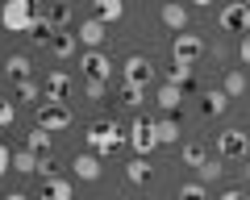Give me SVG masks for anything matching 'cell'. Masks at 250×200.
<instances>
[{
    "mask_svg": "<svg viewBox=\"0 0 250 200\" xmlns=\"http://www.w3.org/2000/svg\"><path fill=\"white\" fill-rule=\"evenodd\" d=\"M34 9H29L25 0H9V4H4V9H0V25L9 29V34H29V29H34Z\"/></svg>",
    "mask_w": 250,
    "mask_h": 200,
    "instance_id": "7a4b0ae2",
    "label": "cell"
},
{
    "mask_svg": "<svg viewBox=\"0 0 250 200\" xmlns=\"http://www.w3.org/2000/svg\"><path fill=\"white\" fill-rule=\"evenodd\" d=\"M217 150H221V159H250V138L229 125L217 134Z\"/></svg>",
    "mask_w": 250,
    "mask_h": 200,
    "instance_id": "8992f818",
    "label": "cell"
},
{
    "mask_svg": "<svg viewBox=\"0 0 250 200\" xmlns=\"http://www.w3.org/2000/svg\"><path fill=\"white\" fill-rule=\"evenodd\" d=\"M154 104H159L167 117H171V113H179V104H184V88H171V83H163L159 96H154Z\"/></svg>",
    "mask_w": 250,
    "mask_h": 200,
    "instance_id": "9a60e30c",
    "label": "cell"
},
{
    "mask_svg": "<svg viewBox=\"0 0 250 200\" xmlns=\"http://www.w3.org/2000/svg\"><path fill=\"white\" fill-rule=\"evenodd\" d=\"M83 92H88V100H104L108 83H100V80H83Z\"/></svg>",
    "mask_w": 250,
    "mask_h": 200,
    "instance_id": "836d02e7",
    "label": "cell"
},
{
    "mask_svg": "<svg viewBox=\"0 0 250 200\" xmlns=\"http://www.w3.org/2000/svg\"><path fill=\"white\" fill-rule=\"evenodd\" d=\"M29 71H34V63H29V55H9L4 59V75H9L13 83H25Z\"/></svg>",
    "mask_w": 250,
    "mask_h": 200,
    "instance_id": "5bb4252c",
    "label": "cell"
},
{
    "mask_svg": "<svg viewBox=\"0 0 250 200\" xmlns=\"http://www.w3.org/2000/svg\"><path fill=\"white\" fill-rule=\"evenodd\" d=\"M184 163H188V167H196V171H200V167L208 163V150H205L200 142H188V146H184Z\"/></svg>",
    "mask_w": 250,
    "mask_h": 200,
    "instance_id": "d4e9b609",
    "label": "cell"
},
{
    "mask_svg": "<svg viewBox=\"0 0 250 200\" xmlns=\"http://www.w3.org/2000/svg\"><path fill=\"white\" fill-rule=\"evenodd\" d=\"M46 17H50V25L59 29V34H62V25H71V9H67V4H50Z\"/></svg>",
    "mask_w": 250,
    "mask_h": 200,
    "instance_id": "f1b7e54d",
    "label": "cell"
},
{
    "mask_svg": "<svg viewBox=\"0 0 250 200\" xmlns=\"http://www.w3.org/2000/svg\"><path fill=\"white\" fill-rule=\"evenodd\" d=\"M167 83H171V88H184V83H192V67L171 63V67H167Z\"/></svg>",
    "mask_w": 250,
    "mask_h": 200,
    "instance_id": "484cf974",
    "label": "cell"
},
{
    "mask_svg": "<svg viewBox=\"0 0 250 200\" xmlns=\"http://www.w3.org/2000/svg\"><path fill=\"white\" fill-rule=\"evenodd\" d=\"M121 142H125V134H121V125H117V121H96V125L88 129L92 155H113Z\"/></svg>",
    "mask_w": 250,
    "mask_h": 200,
    "instance_id": "6da1fadb",
    "label": "cell"
},
{
    "mask_svg": "<svg viewBox=\"0 0 250 200\" xmlns=\"http://www.w3.org/2000/svg\"><path fill=\"white\" fill-rule=\"evenodd\" d=\"M13 100H21V104H46V92H42V83L25 80V83L13 88Z\"/></svg>",
    "mask_w": 250,
    "mask_h": 200,
    "instance_id": "2e32d148",
    "label": "cell"
},
{
    "mask_svg": "<svg viewBox=\"0 0 250 200\" xmlns=\"http://www.w3.org/2000/svg\"><path fill=\"white\" fill-rule=\"evenodd\" d=\"M38 125L46 129V134H59V129L71 125V104H38Z\"/></svg>",
    "mask_w": 250,
    "mask_h": 200,
    "instance_id": "52a82bcc",
    "label": "cell"
},
{
    "mask_svg": "<svg viewBox=\"0 0 250 200\" xmlns=\"http://www.w3.org/2000/svg\"><path fill=\"white\" fill-rule=\"evenodd\" d=\"M221 29L225 34H250V4H242V0H233V4H225L221 9Z\"/></svg>",
    "mask_w": 250,
    "mask_h": 200,
    "instance_id": "ba28073f",
    "label": "cell"
},
{
    "mask_svg": "<svg viewBox=\"0 0 250 200\" xmlns=\"http://www.w3.org/2000/svg\"><path fill=\"white\" fill-rule=\"evenodd\" d=\"M75 196V183L71 180H50V183H42V200H71Z\"/></svg>",
    "mask_w": 250,
    "mask_h": 200,
    "instance_id": "e0dca14e",
    "label": "cell"
},
{
    "mask_svg": "<svg viewBox=\"0 0 250 200\" xmlns=\"http://www.w3.org/2000/svg\"><path fill=\"white\" fill-rule=\"evenodd\" d=\"M200 55H205V38L200 34H175V42H171V63L196 67Z\"/></svg>",
    "mask_w": 250,
    "mask_h": 200,
    "instance_id": "3957f363",
    "label": "cell"
},
{
    "mask_svg": "<svg viewBox=\"0 0 250 200\" xmlns=\"http://www.w3.org/2000/svg\"><path fill=\"white\" fill-rule=\"evenodd\" d=\"M4 200H29V196H25V192H9V196H4Z\"/></svg>",
    "mask_w": 250,
    "mask_h": 200,
    "instance_id": "f35d334b",
    "label": "cell"
},
{
    "mask_svg": "<svg viewBox=\"0 0 250 200\" xmlns=\"http://www.w3.org/2000/svg\"><path fill=\"white\" fill-rule=\"evenodd\" d=\"M217 200H250V196H246V192H242V188H229V192H221V196H217Z\"/></svg>",
    "mask_w": 250,
    "mask_h": 200,
    "instance_id": "8d00e7d4",
    "label": "cell"
},
{
    "mask_svg": "<svg viewBox=\"0 0 250 200\" xmlns=\"http://www.w3.org/2000/svg\"><path fill=\"white\" fill-rule=\"evenodd\" d=\"M75 180H100V155H92V150H83V155H75Z\"/></svg>",
    "mask_w": 250,
    "mask_h": 200,
    "instance_id": "4fadbf2b",
    "label": "cell"
},
{
    "mask_svg": "<svg viewBox=\"0 0 250 200\" xmlns=\"http://www.w3.org/2000/svg\"><path fill=\"white\" fill-rule=\"evenodd\" d=\"M121 75H125V88H142V92H146V83L154 80V63H150L146 55H129Z\"/></svg>",
    "mask_w": 250,
    "mask_h": 200,
    "instance_id": "277c9868",
    "label": "cell"
},
{
    "mask_svg": "<svg viewBox=\"0 0 250 200\" xmlns=\"http://www.w3.org/2000/svg\"><path fill=\"white\" fill-rule=\"evenodd\" d=\"M96 21H104V25H113V21L125 17V4L121 0H96V13H92Z\"/></svg>",
    "mask_w": 250,
    "mask_h": 200,
    "instance_id": "ac0fdd59",
    "label": "cell"
},
{
    "mask_svg": "<svg viewBox=\"0 0 250 200\" xmlns=\"http://www.w3.org/2000/svg\"><path fill=\"white\" fill-rule=\"evenodd\" d=\"M221 171H225V167H221V163H217V159H208V163H205V167H200V171H196V175H200V183H205V188H208V183H217V180H221Z\"/></svg>",
    "mask_w": 250,
    "mask_h": 200,
    "instance_id": "f546056e",
    "label": "cell"
},
{
    "mask_svg": "<svg viewBox=\"0 0 250 200\" xmlns=\"http://www.w3.org/2000/svg\"><path fill=\"white\" fill-rule=\"evenodd\" d=\"M242 67H250V34L242 38Z\"/></svg>",
    "mask_w": 250,
    "mask_h": 200,
    "instance_id": "74e56055",
    "label": "cell"
},
{
    "mask_svg": "<svg viewBox=\"0 0 250 200\" xmlns=\"http://www.w3.org/2000/svg\"><path fill=\"white\" fill-rule=\"evenodd\" d=\"M71 75L67 71H50L42 80V92H46V100H50V104H67V100H71Z\"/></svg>",
    "mask_w": 250,
    "mask_h": 200,
    "instance_id": "9c48e42d",
    "label": "cell"
},
{
    "mask_svg": "<svg viewBox=\"0 0 250 200\" xmlns=\"http://www.w3.org/2000/svg\"><path fill=\"white\" fill-rule=\"evenodd\" d=\"M154 138H159V146H175L179 121H175V117H159V121H154Z\"/></svg>",
    "mask_w": 250,
    "mask_h": 200,
    "instance_id": "d6986e66",
    "label": "cell"
},
{
    "mask_svg": "<svg viewBox=\"0 0 250 200\" xmlns=\"http://www.w3.org/2000/svg\"><path fill=\"white\" fill-rule=\"evenodd\" d=\"M75 42H80V38L62 29V34H54V42H50V55H54V59H71V55H75Z\"/></svg>",
    "mask_w": 250,
    "mask_h": 200,
    "instance_id": "44dd1931",
    "label": "cell"
},
{
    "mask_svg": "<svg viewBox=\"0 0 250 200\" xmlns=\"http://www.w3.org/2000/svg\"><path fill=\"white\" fill-rule=\"evenodd\" d=\"M4 171H13V155H9V146L0 142V175H4Z\"/></svg>",
    "mask_w": 250,
    "mask_h": 200,
    "instance_id": "d590c367",
    "label": "cell"
},
{
    "mask_svg": "<svg viewBox=\"0 0 250 200\" xmlns=\"http://www.w3.org/2000/svg\"><path fill=\"white\" fill-rule=\"evenodd\" d=\"M80 67H83V75H88V80H100V83H108V75H113V63H108L104 50H83Z\"/></svg>",
    "mask_w": 250,
    "mask_h": 200,
    "instance_id": "30bf717a",
    "label": "cell"
},
{
    "mask_svg": "<svg viewBox=\"0 0 250 200\" xmlns=\"http://www.w3.org/2000/svg\"><path fill=\"white\" fill-rule=\"evenodd\" d=\"M13 171L34 175V171H38V155H29V150H17V155H13Z\"/></svg>",
    "mask_w": 250,
    "mask_h": 200,
    "instance_id": "83f0119b",
    "label": "cell"
},
{
    "mask_svg": "<svg viewBox=\"0 0 250 200\" xmlns=\"http://www.w3.org/2000/svg\"><path fill=\"white\" fill-rule=\"evenodd\" d=\"M13 121H17V104H13V100H4V96H0V129H9Z\"/></svg>",
    "mask_w": 250,
    "mask_h": 200,
    "instance_id": "d6a6232c",
    "label": "cell"
},
{
    "mask_svg": "<svg viewBox=\"0 0 250 200\" xmlns=\"http://www.w3.org/2000/svg\"><path fill=\"white\" fill-rule=\"evenodd\" d=\"M121 104L138 109V104H142V88H121Z\"/></svg>",
    "mask_w": 250,
    "mask_h": 200,
    "instance_id": "e575fe53",
    "label": "cell"
},
{
    "mask_svg": "<svg viewBox=\"0 0 250 200\" xmlns=\"http://www.w3.org/2000/svg\"><path fill=\"white\" fill-rule=\"evenodd\" d=\"M54 34H59V29L50 25V17H38V21H34V29H29V38H34L38 46H50V42H54Z\"/></svg>",
    "mask_w": 250,
    "mask_h": 200,
    "instance_id": "cb8c5ba5",
    "label": "cell"
},
{
    "mask_svg": "<svg viewBox=\"0 0 250 200\" xmlns=\"http://www.w3.org/2000/svg\"><path fill=\"white\" fill-rule=\"evenodd\" d=\"M179 200H208V188L200 180H192V183H184L179 188Z\"/></svg>",
    "mask_w": 250,
    "mask_h": 200,
    "instance_id": "4dcf8cb0",
    "label": "cell"
},
{
    "mask_svg": "<svg viewBox=\"0 0 250 200\" xmlns=\"http://www.w3.org/2000/svg\"><path fill=\"white\" fill-rule=\"evenodd\" d=\"M159 17H163V25H167V29H175V34H188V9H184V4H163Z\"/></svg>",
    "mask_w": 250,
    "mask_h": 200,
    "instance_id": "7c38bea8",
    "label": "cell"
},
{
    "mask_svg": "<svg viewBox=\"0 0 250 200\" xmlns=\"http://www.w3.org/2000/svg\"><path fill=\"white\" fill-rule=\"evenodd\" d=\"M75 38H80L88 50H100V46H104V38H108V25H104V21H96V17H88V21H80Z\"/></svg>",
    "mask_w": 250,
    "mask_h": 200,
    "instance_id": "8fae6325",
    "label": "cell"
},
{
    "mask_svg": "<svg viewBox=\"0 0 250 200\" xmlns=\"http://www.w3.org/2000/svg\"><path fill=\"white\" fill-rule=\"evenodd\" d=\"M38 175H42V183H50V180H59V163H54L50 155H46V159H38Z\"/></svg>",
    "mask_w": 250,
    "mask_h": 200,
    "instance_id": "1f68e13d",
    "label": "cell"
},
{
    "mask_svg": "<svg viewBox=\"0 0 250 200\" xmlns=\"http://www.w3.org/2000/svg\"><path fill=\"white\" fill-rule=\"evenodd\" d=\"M221 92H225L229 100L242 96V92H246V75H242V71H225V88H221Z\"/></svg>",
    "mask_w": 250,
    "mask_h": 200,
    "instance_id": "4316f807",
    "label": "cell"
},
{
    "mask_svg": "<svg viewBox=\"0 0 250 200\" xmlns=\"http://www.w3.org/2000/svg\"><path fill=\"white\" fill-rule=\"evenodd\" d=\"M125 142H129V146L138 150V159H146V155L154 150V146H159V138H154V121L138 117L134 125H129V134H125Z\"/></svg>",
    "mask_w": 250,
    "mask_h": 200,
    "instance_id": "5b68a950",
    "label": "cell"
},
{
    "mask_svg": "<svg viewBox=\"0 0 250 200\" xmlns=\"http://www.w3.org/2000/svg\"><path fill=\"white\" fill-rule=\"evenodd\" d=\"M125 175H129V180H134V183H146V180H150V175H154V167H150V159H129V167H125Z\"/></svg>",
    "mask_w": 250,
    "mask_h": 200,
    "instance_id": "603a6c76",
    "label": "cell"
},
{
    "mask_svg": "<svg viewBox=\"0 0 250 200\" xmlns=\"http://www.w3.org/2000/svg\"><path fill=\"white\" fill-rule=\"evenodd\" d=\"M225 109H229V96H225L221 88H217V92H205V117H221Z\"/></svg>",
    "mask_w": 250,
    "mask_h": 200,
    "instance_id": "7402d4cb",
    "label": "cell"
},
{
    "mask_svg": "<svg viewBox=\"0 0 250 200\" xmlns=\"http://www.w3.org/2000/svg\"><path fill=\"white\" fill-rule=\"evenodd\" d=\"M25 150H29V155H38V159H46V150H50V134H46L42 125H34V129H29V138H25Z\"/></svg>",
    "mask_w": 250,
    "mask_h": 200,
    "instance_id": "ffe728a7",
    "label": "cell"
}]
</instances>
